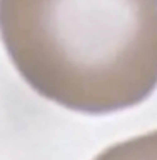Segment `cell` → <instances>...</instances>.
<instances>
[{
  "label": "cell",
  "instance_id": "1",
  "mask_svg": "<svg viewBox=\"0 0 157 160\" xmlns=\"http://www.w3.org/2000/svg\"><path fill=\"white\" fill-rule=\"evenodd\" d=\"M0 38L34 92L104 115L157 88V0H0Z\"/></svg>",
  "mask_w": 157,
  "mask_h": 160
},
{
  "label": "cell",
  "instance_id": "2",
  "mask_svg": "<svg viewBox=\"0 0 157 160\" xmlns=\"http://www.w3.org/2000/svg\"><path fill=\"white\" fill-rule=\"evenodd\" d=\"M94 160H157V130L110 145Z\"/></svg>",
  "mask_w": 157,
  "mask_h": 160
}]
</instances>
